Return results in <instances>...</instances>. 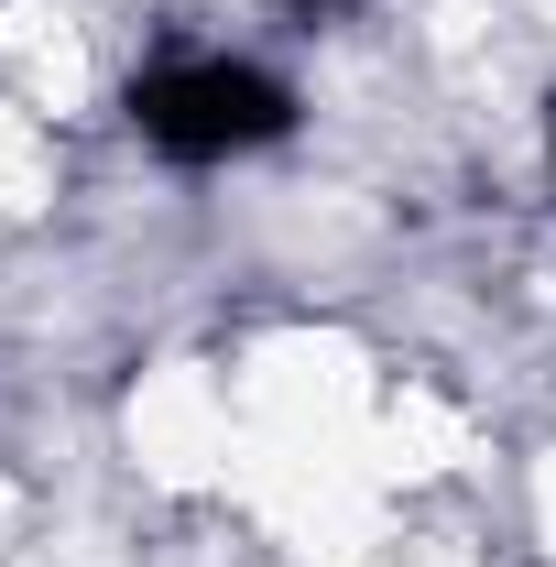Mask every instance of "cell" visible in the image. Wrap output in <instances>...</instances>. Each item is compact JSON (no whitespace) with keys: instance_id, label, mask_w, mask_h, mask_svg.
Returning <instances> with one entry per match:
<instances>
[{"instance_id":"obj_1","label":"cell","mask_w":556,"mask_h":567,"mask_svg":"<svg viewBox=\"0 0 556 567\" xmlns=\"http://www.w3.org/2000/svg\"><path fill=\"white\" fill-rule=\"evenodd\" d=\"M132 132L164 164H229V153H262L295 132V99L240 55H175L132 87Z\"/></svg>"},{"instance_id":"obj_2","label":"cell","mask_w":556,"mask_h":567,"mask_svg":"<svg viewBox=\"0 0 556 567\" xmlns=\"http://www.w3.org/2000/svg\"><path fill=\"white\" fill-rule=\"evenodd\" d=\"M295 22H339V11H360V0H284Z\"/></svg>"}]
</instances>
